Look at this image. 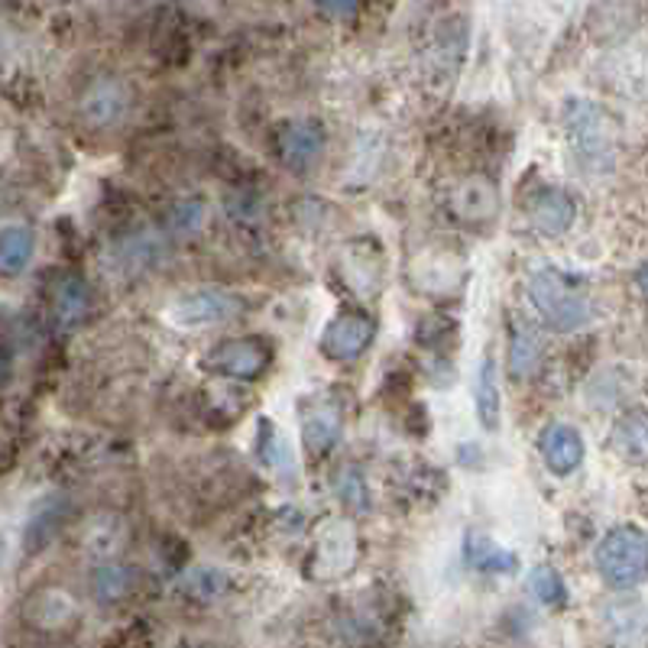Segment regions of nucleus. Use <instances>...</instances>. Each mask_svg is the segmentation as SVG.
Listing matches in <instances>:
<instances>
[{
    "label": "nucleus",
    "instance_id": "obj_1",
    "mask_svg": "<svg viewBox=\"0 0 648 648\" xmlns=\"http://www.w3.org/2000/svg\"><path fill=\"white\" fill-rule=\"evenodd\" d=\"M529 299H532L538 318L551 331H558V335L580 331L590 321V315H594L587 292L577 282H571L565 272H558V269H538V272H532Z\"/></svg>",
    "mask_w": 648,
    "mask_h": 648
},
{
    "label": "nucleus",
    "instance_id": "obj_2",
    "mask_svg": "<svg viewBox=\"0 0 648 648\" xmlns=\"http://www.w3.org/2000/svg\"><path fill=\"white\" fill-rule=\"evenodd\" d=\"M648 538L639 526H616L597 545V571L612 590H636L646 580Z\"/></svg>",
    "mask_w": 648,
    "mask_h": 648
},
{
    "label": "nucleus",
    "instance_id": "obj_3",
    "mask_svg": "<svg viewBox=\"0 0 648 648\" xmlns=\"http://www.w3.org/2000/svg\"><path fill=\"white\" fill-rule=\"evenodd\" d=\"M568 140H571L577 159L584 162V169L610 172L616 162V140L600 108L587 101L568 104Z\"/></svg>",
    "mask_w": 648,
    "mask_h": 648
},
{
    "label": "nucleus",
    "instance_id": "obj_4",
    "mask_svg": "<svg viewBox=\"0 0 648 648\" xmlns=\"http://www.w3.org/2000/svg\"><path fill=\"white\" fill-rule=\"evenodd\" d=\"M243 311V299L228 289H195L189 296L176 299L166 308V318L179 328H205V325H225Z\"/></svg>",
    "mask_w": 648,
    "mask_h": 648
},
{
    "label": "nucleus",
    "instance_id": "obj_5",
    "mask_svg": "<svg viewBox=\"0 0 648 648\" xmlns=\"http://www.w3.org/2000/svg\"><path fill=\"white\" fill-rule=\"evenodd\" d=\"M130 88L117 76L91 78L78 98V114L94 130H111L130 111Z\"/></svg>",
    "mask_w": 648,
    "mask_h": 648
},
{
    "label": "nucleus",
    "instance_id": "obj_6",
    "mask_svg": "<svg viewBox=\"0 0 648 648\" xmlns=\"http://www.w3.org/2000/svg\"><path fill=\"white\" fill-rule=\"evenodd\" d=\"M269 360L272 347L263 338H230L205 357V367L230 380H257L269 367Z\"/></svg>",
    "mask_w": 648,
    "mask_h": 648
},
{
    "label": "nucleus",
    "instance_id": "obj_7",
    "mask_svg": "<svg viewBox=\"0 0 648 648\" xmlns=\"http://www.w3.org/2000/svg\"><path fill=\"white\" fill-rule=\"evenodd\" d=\"M377 338V325L370 315H360V311H347L338 315L335 321H328V328L321 331V350L328 360H357L370 343Z\"/></svg>",
    "mask_w": 648,
    "mask_h": 648
},
{
    "label": "nucleus",
    "instance_id": "obj_8",
    "mask_svg": "<svg viewBox=\"0 0 648 648\" xmlns=\"http://www.w3.org/2000/svg\"><path fill=\"white\" fill-rule=\"evenodd\" d=\"M325 130L318 120H289L279 130V159L292 172H308L325 156Z\"/></svg>",
    "mask_w": 648,
    "mask_h": 648
},
{
    "label": "nucleus",
    "instance_id": "obj_9",
    "mask_svg": "<svg viewBox=\"0 0 648 648\" xmlns=\"http://www.w3.org/2000/svg\"><path fill=\"white\" fill-rule=\"evenodd\" d=\"M541 458L555 477H568L584 463V435L574 425H551L541 435Z\"/></svg>",
    "mask_w": 648,
    "mask_h": 648
},
{
    "label": "nucleus",
    "instance_id": "obj_10",
    "mask_svg": "<svg viewBox=\"0 0 648 648\" xmlns=\"http://www.w3.org/2000/svg\"><path fill=\"white\" fill-rule=\"evenodd\" d=\"M341 272H343V279L350 282V289H353L357 296H373V292L380 289V282H382L380 250H377L373 243H367V240H360V243H350V247H343Z\"/></svg>",
    "mask_w": 648,
    "mask_h": 648
},
{
    "label": "nucleus",
    "instance_id": "obj_11",
    "mask_svg": "<svg viewBox=\"0 0 648 648\" xmlns=\"http://www.w3.org/2000/svg\"><path fill=\"white\" fill-rule=\"evenodd\" d=\"M532 225L548 237H561L574 228L577 218V205L565 189H541L535 191L532 205H529Z\"/></svg>",
    "mask_w": 648,
    "mask_h": 648
},
{
    "label": "nucleus",
    "instance_id": "obj_12",
    "mask_svg": "<svg viewBox=\"0 0 648 648\" xmlns=\"http://www.w3.org/2000/svg\"><path fill=\"white\" fill-rule=\"evenodd\" d=\"M76 612V600L66 590H39L37 597H30V604H27V619L42 632H59V629L72 626Z\"/></svg>",
    "mask_w": 648,
    "mask_h": 648
},
{
    "label": "nucleus",
    "instance_id": "obj_13",
    "mask_svg": "<svg viewBox=\"0 0 648 648\" xmlns=\"http://www.w3.org/2000/svg\"><path fill=\"white\" fill-rule=\"evenodd\" d=\"M302 438H306V448L311 455H325L335 448V441L341 438V412L335 402L321 399L311 406V412L302 421Z\"/></svg>",
    "mask_w": 648,
    "mask_h": 648
},
{
    "label": "nucleus",
    "instance_id": "obj_14",
    "mask_svg": "<svg viewBox=\"0 0 648 648\" xmlns=\"http://www.w3.org/2000/svg\"><path fill=\"white\" fill-rule=\"evenodd\" d=\"M91 311V289L84 279L66 276L59 279L56 292H52V318L59 328H76L78 321Z\"/></svg>",
    "mask_w": 648,
    "mask_h": 648
},
{
    "label": "nucleus",
    "instance_id": "obj_15",
    "mask_svg": "<svg viewBox=\"0 0 648 648\" xmlns=\"http://www.w3.org/2000/svg\"><path fill=\"white\" fill-rule=\"evenodd\" d=\"M88 587H91L94 604H101V607H114V604H120V600L133 590V571H130L127 565L104 561V565H98V568L91 571Z\"/></svg>",
    "mask_w": 648,
    "mask_h": 648
},
{
    "label": "nucleus",
    "instance_id": "obj_16",
    "mask_svg": "<svg viewBox=\"0 0 648 648\" xmlns=\"http://www.w3.org/2000/svg\"><path fill=\"white\" fill-rule=\"evenodd\" d=\"M477 419L487 431L499 428L502 419V399H499V373H496L494 357H483L480 360V370H477Z\"/></svg>",
    "mask_w": 648,
    "mask_h": 648
},
{
    "label": "nucleus",
    "instance_id": "obj_17",
    "mask_svg": "<svg viewBox=\"0 0 648 648\" xmlns=\"http://www.w3.org/2000/svg\"><path fill=\"white\" fill-rule=\"evenodd\" d=\"M541 357H545V343L538 338V331L519 325L512 331V343H509V370H512V377L516 380L532 377L535 370L541 367Z\"/></svg>",
    "mask_w": 648,
    "mask_h": 648
},
{
    "label": "nucleus",
    "instance_id": "obj_18",
    "mask_svg": "<svg viewBox=\"0 0 648 648\" xmlns=\"http://www.w3.org/2000/svg\"><path fill=\"white\" fill-rule=\"evenodd\" d=\"M33 230L27 228H0V272L3 276H17L30 267L33 260Z\"/></svg>",
    "mask_w": 648,
    "mask_h": 648
},
{
    "label": "nucleus",
    "instance_id": "obj_19",
    "mask_svg": "<svg viewBox=\"0 0 648 648\" xmlns=\"http://www.w3.org/2000/svg\"><path fill=\"white\" fill-rule=\"evenodd\" d=\"M612 448L616 455H622L626 460H646L648 455V425H646V412L636 409L629 416L616 421L612 428Z\"/></svg>",
    "mask_w": 648,
    "mask_h": 648
},
{
    "label": "nucleus",
    "instance_id": "obj_20",
    "mask_svg": "<svg viewBox=\"0 0 648 648\" xmlns=\"http://www.w3.org/2000/svg\"><path fill=\"white\" fill-rule=\"evenodd\" d=\"M463 558H467V565H470V568H477V571L506 574L519 568V561H516V555H512V551L499 548V545L487 541L483 535H477V532L467 538V545H463Z\"/></svg>",
    "mask_w": 648,
    "mask_h": 648
},
{
    "label": "nucleus",
    "instance_id": "obj_21",
    "mask_svg": "<svg viewBox=\"0 0 648 648\" xmlns=\"http://www.w3.org/2000/svg\"><path fill=\"white\" fill-rule=\"evenodd\" d=\"M62 519H66V502L56 499V502H46L42 509L33 512L27 535H23V545L30 548V555H37L39 548H46L52 541V535L62 529Z\"/></svg>",
    "mask_w": 648,
    "mask_h": 648
},
{
    "label": "nucleus",
    "instance_id": "obj_22",
    "mask_svg": "<svg viewBox=\"0 0 648 648\" xmlns=\"http://www.w3.org/2000/svg\"><path fill=\"white\" fill-rule=\"evenodd\" d=\"M455 208H458L460 218H490L496 211V191L490 189V182L473 179L458 191Z\"/></svg>",
    "mask_w": 648,
    "mask_h": 648
},
{
    "label": "nucleus",
    "instance_id": "obj_23",
    "mask_svg": "<svg viewBox=\"0 0 648 648\" xmlns=\"http://www.w3.org/2000/svg\"><path fill=\"white\" fill-rule=\"evenodd\" d=\"M529 590L538 604L545 607H565L568 604V587H565V577L548 568V565H538L529 577Z\"/></svg>",
    "mask_w": 648,
    "mask_h": 648
},
{
    "label": "nucleus",
    "instance_id": "obj_24",
    "mask_svg": "<svg viewBox=\"0 0 648 648\" xmlns=\"http://www.w3.org/2000/svg\"><path fill=\"white\" fill-rule=\"evenodd\" d=\"M159 237L153 233H133L130 240L120 243V257L123 263H133V267H153L159 260Z\"/></svg>",
    "mask_w": 648,
    "mask_h": 648
},
{
    "label": "nucleus",
    "instance_id": "obj_25",
    "mask_svg": "<svg viewBox=\"0 0 648 648\" xmlns=\"http://www.w3.org/2000/svg\"><path fill=\"white\" fill-rule=\"evenodd\" d=\"M201 221H205V205H201L198 198H189V201L176 205L172 215H169V225H172V230H179V233L198 230L201 228Z\"/></svg>",
    "mask_w": 648,
    "mask_h": 648
},
{
    "label": "nucleus",
    "instance_id": "obj_26",
    "mask_svg": "<svg viewBox=\"0 0 648 648\" xmlns=\"http://www.w3.org/2000/svg\"><path fill=\"white\" fill-rule=\"evenodd\" d=\"M341 496H343V502H347V506H353V509H370L363 477H360L357 470H347V473L341 477Z\"/></svg>",
    "mask_w": 648,
    "mask_h": 648
},
{
    "label": "nucleus",
    "instance_id": "obj_27",
    "mask_svg": "<svg viewBox=\"0 0 648 648\" xmlns=\"http://www.w3.org/2000/svg\"><path fill=\"white\" fill-rule=\"evenodd\" d=\"M315 3H318V10H321L325 17H331V20H347V17H353L357 7H360V0H315Z\"/></svg>",
    "mask_w": 648,
    "mask_h": 648
},
{
    "label": "nucleus",
    "instance_id": "obj_28",
    "mask_svg": "<svg viewBox=\"0 0 648 648\" xmlns=\"http://www.w3.org/2000/svg\"><path fill=\"white\" fill-rule=\"evenodd\" d=\"M13 377V357H10V350L0 343V386H7Z\"/></svg>",
    "mask_w": 648,
    "mask_h": 648
},
{
    "label": "nucleus",
    "instance_id": "obj_29",
    "mask_svg": "<svg viewBox=\"0 0 648 648\" xmlns=\"http://www.w3.org/2000/svg\"><path fill=\"white\" fill-rule=\"evenodd\" d=\"M0 455H7V438H3V431H0Z\"/></svg>",
    "mask_w": 648,
    "mask_h": 648
},
{
    "label": "nucleus",
    "instance_id": "obj_30",
    "mask_svg": "<svg viewBox=\"0 0 648 648\" xmlns=\"http://www.w3.org/2000/svg\"><path fill=\"white\" fill-rule=\"evenodd\" d=\"M0 555H3V535H0Z\"/></svg>",
    "mask_w": 648,
    "mask_h": 648
}]
</instances>
